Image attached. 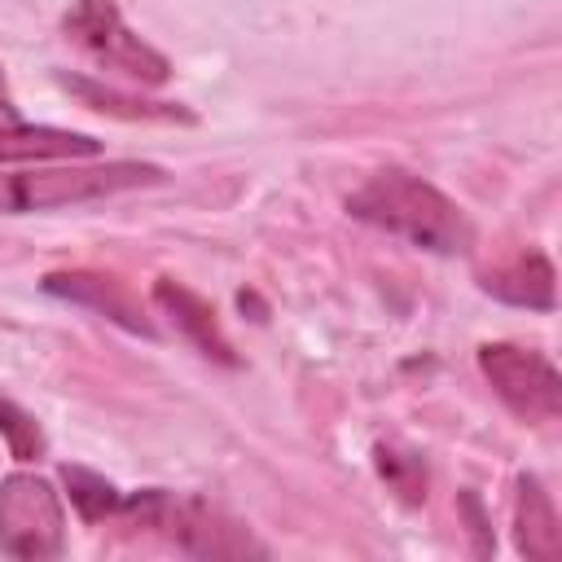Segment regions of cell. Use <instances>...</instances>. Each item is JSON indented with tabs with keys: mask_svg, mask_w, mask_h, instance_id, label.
I'll return each instance as SVG.
<instances>
[{
	"mask_svg": "<svg viewBox=\"0 0 562 562\" xmlns=\"http://www.w3.org/2000/svg\"><path fill=\"white\" fill-rule=\"evenodd\" d=\"M347 211L408 246H422L430 255H461L474 241V228L465 220V211L439 193L430 180L386 167L378 176H369L351 198Z\"/></svg>",
	"mask_w": 562,
	"mask_h": 562,
	"instance_id": "6da1fadb",
	"label": "cell"
},
{
	"mask_svg": "<svg viewBox=\"0 0 562 562\" xmlns=\"http://www.w3.org/2000/svg\"><path fill=\"white\" fill-rule=\"evenodd\" d=\"M162 167L154 162H66V167H26V171H4L0 176V215H22V211H48V206H75L92 198H110L123 189L158 184Z\"/></svg>",
	"mask_w": 562,
	"mask_h": 562,
	"instance_id": "7a4b0ae2",
	"label": "cell"
},
{
	"mask_svg": "<svg viewBox=\"0 0 562 562\" xmlns=\"http://www.w3.org/2000/svg\"><path fill=\"white\" fill-rule=\"evenodd\" d=\"M61 31L101 70H114L145 88H158L171 79V61L123 22L114 0H75L70 13L61 18Z\"/></svg>",
	"mask_w": 562,
	"mask_h": 562,
	"instance_id": "3957f363",
	"label": "cell"
},
{
	"mask_svg": "<svg viewBox=\"0 0 562 562\" xmlns=\"http://www.w3.org/2000/svg\"><path fill=\"white\" fill-rule=\"evenodd\" d=\"M66 549L61 496L40 474H9L0 483V553L9 558H57Z\"/></svg>",
	"mask_w": 562,
	"mask_h": 562,
	"instance_id": "277c9868",
	"label": "cell"
},
{
	"mask_svg": "<svg viewBox=\"0 0 562 562\" xmlns=\"http://www.w3.org/2000/svg\"><path fill=\"white\" fill-rule=\"evenodd\" d=\"M479 369L501 395V404L522 422H553L562 413V378L549 356L518 342H483Z\"/></svg>",
	"mask_w": 562,
	"mask_h": 562,
	"instance_id": "5b68a950",
	"label": "cell"
},
{
	"mask_svg": "<svg viewBox=\"0 0 562 562\" xmlns=\"http://www.w3.org/2000/svg\"><path fill=\"white\" fill-rule=\"evenodd\" d=\"M479 285L501 303L553 312V263L536 246H518V250L501 255L492 268L479 272Z\"/></svg>",
	"mask_w": 562,
	"mask_h": 562,
	"instance_id": "8992f818",
	"label": "cell"
},
{
	"mask_svg": "<svg viewBox=\"0 0 562 562\" xmlns=\"http://www.w3.org/2000/svg\"><path fill=\"white\" fill-rule=\"evenodd\" d=\"M44 290H48V294H61V299H70V303H83V307L110 316L114 325H123V329H132V334H145V338L158 334L154 321L145 316L140 299H136L123 281H114V277H101V272H48V277H44Z\"/></svg>",
	"mask_w": 562,
	"mask_h": 562,
	"instance_id": "52a82bcc",
	"label": "cell"
},
{
	"mask_svg": "<svg viewBox=\"0 0 562 562\" xmlns=\"http://www.w3.org/2000/svg\"><path fill=\"white\" fill-rule=\"evenodd\" d=\"M154 303L162 307V316H171V325H176L202 356H211V360H220V364H237V356H233V347H228V338H224V329H220V321H215V307H211L202 294H193L189 285H180V281H171V277H158V281H154Z\"/></svg>",
	"mask_w": 562,
	"mask_h": 562,
	"instance_id": "ba28073f",
	"label": "cell"
},
{
	"mask_svg": "<svg viewBox=\"0 0 562 562\" xmlns=\"http://www.w3.org/2000/svg\"><path fill=\"white\" fill-rule=\"evenodd\" d=\"M514 544L531 562H553L562 553V522H558L553 496L544 492V483L536 474H522L518 479V496H514Z\"/></svg>",
	"mask_w": 562,
	"mask_h": 562,
	"instance_id": "9c48e42d",
	"label": "cell"
},
{
	"mask_svg": "<svg viewBox=\"0 0 562 562\" xmlns=\"http://www.w3.org/2000/svg\"><path fill=\"white\" fill-rule=\"evenodd\" d=\"M101 154V140L83 132H61V127H22V123H0V162H44V158H92Z\"/></svg>",
	"mask_w": 562,
	"mask_h": 562,
	"instance_id": "30bf717a",
	"label": "cell"
},
{
	"mask_svg": "<svg viewBox=\"0 0 562 562\" xmlns=\"http://www.w3.org/2000/svg\"><path fill=\"white\" fill-rule=\"evenodd\" d=\"M70 92H79L92 110H101V114H119V119H162V123H193V114L189 110H180V105H171V101H132V97H119V92H110V88H101V83H88V79H79V75H66L61 79Z\"/></svg>",
	"mask_w": 562,
	"mask_h": 562,
	"instance_id": "8fae6325",
	"label": "cell"
},
{
	"mask_svg": "<svg viewBox=\"0 0 562 562\" xmlns=\"http://www.w3.org/2000/svg\"><path fill=\"white\" fill-rule=\"evenodd\" d=\"M61 483L70 487V505H75L79 518H88V522L114 518V514L123 509V492H119L110 479H101V474H92V470H83V465H61Z\"/></svg>",
	"mask_w": 562,
	"mask_h": 562,
	"instance_id": "7c38bea8",
	"label": "cell"
},
{
	"mask_svg": "<svg viewBox=\"0 0 562 562\" xmlns=\"http://www.w3.org/2000/svg\"><path fill=\"white\" fill-rule=\"evenodd\" d=\"M0 430H4V443H9V452L18 461L44 457V430H40V422L26 408H18L9 395H0Z\"/></svg>",
	"mask_w": 562,
	"mask_h": 562,
	"instance_id": "4fadbf2b",
	"label": "cell"
},
{
	"mask_svg": "<svg viewBox=\"0 0 562 562\" xmlns=\"http://www.w3.org/2000/svg\"><path fill=\"white\" fill-rule=\"evenodd\" d=\"M378 470L391 479V487H395L404 501H422V496H426V465H422L413 452L378 448Z\"/></svg>",
	"mask_w": 562,
	"mask_h": 562,
	"instance_id": "5bb4252c",
	"label": "cell"
},
{
	"mask_svg": "<svg viewBox=\"0 0 562 562\" xmlns=\"http://www.w3.org/2000/svg\"><path fill=\"white\" fill-rule=\"evenodd\" d=\"M18 119V105L9 97V83H4V66H0V123H13Z\"/></svg>",
	"mask_w": 562,
	"mask_h": 562,
	"instance_id": "9a60e30c",
	"label": "cell"
}]
</instances>
